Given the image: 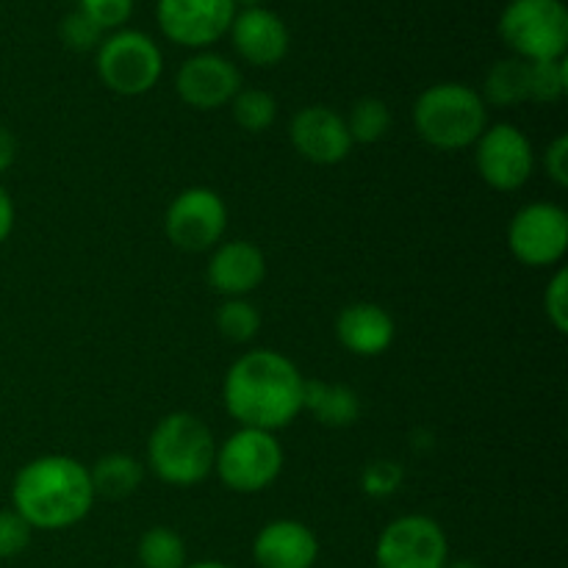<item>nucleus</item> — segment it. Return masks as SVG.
Here are the masks:
<instances>
[{"mask_svg": "<svg viewBox=\"0 0 568 568\" xmlns=\"http://www.w3.org/2000/svg\"><path fill=\"white\" fill-rule=\"evenodd\" d=\"M508 247L521 266H558L568 250V214L544 200L521 205L508 225Z\"/></svg>", "mask_w": 568, "mask_h": 568, "instance_id": "6e6552de", "label": "nucleus"}, {"mask_svg": "<svg viewBox=\"0 0 568 568\" xmlns=\"http://www.w3.org/2000/svg\"><path fill=\"white\" fill-rule=\"evenodd\" d=\"M444 568H480L475 564V560H447V566Z\"/></svg>", "mask_w": 568, "mask_h": 568, "instance_id": "c9c22d12", "label": "nucleus"}, {"mask_svg": "<svg viewBox=\"0 0 568 568\" xmlns=\"http://www.w3.org/2000/svg\"><path fill=\"white\" fill-rule=\"evenodd\" d=\"M61 39L70 50H78V53H87V50H98L100 42H103V31L83 14L81 9L70 11L61 22Z\"/></svg>", "mask_w": 568, "mask_h": 568, "instance_id": "cd10ccee", "label": "nucleus"}, {"mask_svg": "<svg viewBox=\"0 0 568 568\" xmlns=\"http://www.w3.org/2000/svg\"><path fill=\"white\" fill-rule=\"evenodd\" d=\"M178 98L197 111H214L231 105L242 89V72L220 53H194L175 75Z\"/></svg>", "mask_w": 568, "mask_h": 568, "instance_id": "4468645a", "label": "nucleus"}, {"mask_svg": "<svg viewBox=\"0 0 568 568\" xmlns=\"http://www.w3.org/2000/svg\"><path fill=\"white\" fill-rule=\"evenodd\" d=\"M11 231H14V200L0 183V244L11 236Z\"/></svg>", "mask_w": 568, "mask_h": 568, "instance_id": "473e14b6", "label": "nucleus"}, {"mask_svg": "<svg viewBox=\"0 0 568 568\" xmlns=\"http://www.w3.org/2000/svg\"><path fill=\"white\" fill-rule=\"evenodd\" d=\"M233 120L242 131L264 133L277 120V100L266 89H239L231 100Z\"/></svg>", "mask_w": 568, "mask_h": 568, "instance_id": "5701e85b", "label": "nucleus"}, {"mask_svg": "<svg viewBox=\"0 0 568 568\" xmlns=\"http://www.w3.org/2000/svg\"><path fill=\"white\" fill-rule=\"evenodd\" d=\"M214 471L227 491L261 494L283 471V447L275 433L239 427L216 447Z\"/></svg>", "mask_w": 568, "mask_h": 568, "instance_id": "423d86ee", "label": "nucleus"}, {"mask_svg": "<svg viewBox=\"0 0 568 568\" xmlns=\"http://www.w3.org/2000/svg\"><path fill=\"white\" fill-rule=\"evenodd\" d=\"M216 331L233 344H247L258 336L261 314L247 297H227L216 311Z\"/></svg>", "mask_w": 568, "mask_h": 568, "instance_id": "393cba45", "label": "nucleus"}, {"mask_svg": "<svg viewBox=\"0 0 568 568\" xmlns=\"http://www.w3.org/2000/svg\"><path fill=\"white\" fill-rule=\"evenodd\" d=\"M544 314L558 333L568 331V272L560 266L544 292Z\"/></svg>", "mask_w": 568, "mask_h": 568, "instance_id": "7c9ffc66", "label": "nucleus"}, {"mask_svg": "<svg viewBox=\"0 0 568 568\" xmlns=\"http://www.w3.org/2000/svg\"><path fill=\"white\" fill-rule=\"evenodd\" d=\"M258 568H314L320 560V538L297 519H275L258 530L253 541Z\"/></svg>", "mask_w": 568, "mask_h": 568, "instance_id": "f3484780", "label": "nucleus"}, {"mask_svg": "<svg viewBox=\"0 0 568 568\" xmlns=\"http://www.w3.org/2000/svg\"><path fill=\"white\" fill-rule=\"evenodd\" d=\"M227 33H231L236 53L253 67L281 64L288 53V44H292L286 22L264 6L236 11Z\"/></svg>", "mask_w": 568, "mask_h": 568, "instance_id": "2eb2a0df", "label": "nucleus"}, {"mask_svg": "<svg viewBox=\"0 0 568 568\" xmlns=\"http://www.w3.org/2000/svg\"><path fill=\"white\" fill-rule=\"evenodd\" d=\"M305 377L292 358L277 349H250L239 355L222 383V399L239 427L277 433L303 414Z\"/></svg>", "mask_w": 568, "mask_h": 568, "instance_id": "f257e3e1", "label": "nucleus"}, {"mask_svg": "<svg viewBox=\"0 0 568 568\" xmlns=\"http://www.w3.org/2000/svg\"><path fill=\"white\" fill-rule=\"evenodd\" d=\"M303 410H308L320 425L342 430L361 419V397L355 388L342 383L305 381Z\"/></svg>", "mask_w": 568, "mask_h": 568, "instance_id": "6ab92c4d", "label": "nucleus"}, {"mask_svg": "<svg viewBox=\"0 0 568 568\" xmlns=\"http://www.w3.org/2000/svg\"><path fill=\"white\" fill-rule=\"evenodd\" d=\"M483 103L497 105V109H510L527 100V61L503 59L488 70L486 83H483Z\"/></svg>", "mask_w": 568, "mask_h": 568, "instance_id": "412c9836", "label": "nucleus"}, {"mask_svg": "<svg viewBox=\"0 0 568 568\" xmlns=\"http://www.w3.org/2000/svg\"><path fill=\"white\" fill-rule=\"evenodd\" d=\"M78 3L100 31H120L133 14V0H78Z\"/></svg>", "mask_w": 568, "mask_h": 568, "instance_id": "c756f323", "label": "nucleus"}, {"mask_svg": "<svg viewBox=\"0 0 568 568\" xmlns=\"http://www.w3.org/2000/svg\"><path fill=\"white\" fill-rule=\"evenodd\" d=\"M288 139L300 159L320 166L342 164L353 153L347 120L331 105H305L292 116Z\"/></svg>", "mask_w": 568, "mask_h": 568, "instance_id": "ddd939ff", "label": "nucleus"}, {"mask_svg": "<svg viewBox=\"0 0 568 568\" xmlns=\"http://www.w3.org/2000/svg\"><path fill=\"white\" fill-rule=\"evenodd\" d=\"M344 120H347L353 144H375L392 128V111H388V105L381 98H361Z\"/></svg>", "mask_w": 568, "mask_h": 568, "instance_id": "b1692460", "label": "nucleus"}, {"mask_svg": "<svg viewBox=\"0 0 568 568\" xmlns=\"http://www.w3.org/2000/svg\"><path fill=\"white\" fill-rule=\"evenodd\" d=\"M89 477H92L94 497L125 499L131 497L133 491H139V486H142L144 466L139 464L133 455L111 453L103 455V458L89 469Z\"/></svg>", "mask_w": 568, "mask_h": 568, "instance_id": "aec40b11", "label": "nucleus"}, {"mask_svg": "<svg viewBox=\"0 0 568 568\" xmlns=\"http://www.w3.org/2000/svg\"><path fill=\"white\" fill-rule=\"evenodd\" d=\"M227 231V205L214 189L189 186L164 214V233L183 253H209Z\"/></svg>", "mask_w": 568, "mask_h": 568, "instance_id": "9d476101", "label": "nucleus"}, {"mask_svg": "<svg viewBox=\"0 0 568 568\" xmlns=\"http://www.w3.org/2000/svg\"><path fill=\"white\" fill-rule=\"evenodd\" d=\"M14 159H17L14 133H11L6 125H0V175H3L11 164H14Z\"/></svg>", "mask_w": 568, "mask_h": 568, "instance_id": "72a5a7b5", "label": "nucleus"}, {"mask_svg": "<svg viewBox=\"0 0 568 568\" xmlns=\"http://www.w3.org/2000/svg\"><path fill=\"white\" fill-rule=\"evenodd\" d=\"M236 17L233 0H159L155 20L164 37L181 48L205 50L220 42Z\"/></svg>", "mask_w": 568, "mask_h": 568, "instance_id": "f8f14e48", "label": "nucleus"}, {"mask_svg": "<svg viewBox=\"0 0 568 568\" xmlns=\"http://www.w3.org/2000/svg\"><path fill=\"white\" fill-rule=\"evenodd\" d=\"M136 558L142 568H183L189 564L186 541L172 527H150L139 538Z\"/></svg>", "mask_w": 568, "mask_h": 568, "instance_id": "4be33fe9", "label": "nucleus"}, {"mask_svg": "<svg viewBox=\"0 0 568 568\" xmlns=\"http://www.w3.org/2000/svg\"><path fill=\"white\" fill-rule=\"evenodd\" d=\"M236 6H244V9H255V6H261L264 0H233Z\"/></svg>", "mask_w": 568, "mask_h": 568, "instance_id": "e433bc0d", "label": "nucleus"}, {"mask_svg": "<svg viewBox=\"0 0 568 568\" xmlns=\"http://www.w3.org/2000/svg\"><path fill=\"white\" fill-rule=\"evenodd\" d=\"M544 170H547V178L555 183V186L566 189L568 186V136L560 133L549 142V148L544 150Z\"/></svg>", "mask_w": 568, "mask_h": 568, "instance_id": "2f4dec72", "label": "nucleus"}, {"mask_svg": "<svg viewBox=\"0 0 568 568\" xmlns=\"http://www.w3.org/2000/svg\"><path fill=\"white\" fill-rule=\"evenodd\" d=\"M31 536L33 527L14 508L0 510V560H11L26 552Z\"/></svg>", "mask_w": 568, "mask_h": 568, "instance_id": "c85d7f7f", "label": "nucleus"}, {"mask_svg": "<svg viewBox=\"0 0 568 568\" xmlns=\"http://www.w3.org/2000/svg\"><path fill=\"white\" fill-rule=\"evenodd\" d=\"M205 277H209V286L225 300L247 297L264 283L266 258L253 242H244V239L220 242L211 250Z\"/></svg>", "mask_w": 568, "mask_h": 568, "instance_id": "dca6fc26", "label": "nucleus"}, {"mask_svg": "<svg viewBox=\"0 0 568 568\" xmlns=\"http://www.w3.org/2000/svg\"><path fill=\"white\" fill-rule=\"evenodd\" d=\"M397 336L392 314L377 303H349L336 316V338L347 353L358 358H377Z\"/></svg>", "mask_w": 568, "mask_h": 568, "instance_id": "a211bd4d", "label": "nucleus"}, {"mask_svg": "<svg viewBox=\"0 0 568 568\" xmlns=\"http://www.w3.org/2000/svg\"><path fill=\"white\" fill-rule=\"evenodd\" d=\"M183 568H231V566L220 564V560H197V564H186Z\"/></svg>", "mask_w": 568, "mask_h": 568, "instance_id": "f704fd0d", "label": "nucleus"}, {"mask_svg": "<svg viewBox=\"0 0 568 568\" xmlns=\"http://www.w3.org/2000/svg\"><path fill=\"white\" fill-rule=\"evenodd\" d=\"M403 480H405V469L397 464V460L377 458L372 460V464H366V469L361 471V491H364L366 497L386 499L399 491Z\"/></svg>", "mask_w": 568, "mask_h": 568, "instance_id": "bb28decb", "label": "nucleus"}, {"mask_svg": "<svg viewBox=\"0 0 568 568\" xmlns=\"http://www.w3.org/2000/svg\"><path fill=\"white\" fill-rule=\"evenodd\" d=\"M89 469L70 455H42L22 466L11 483V508L33 530H67L89 516L94 505Z\"/></svg>", "mask_w": 568, "mask_h": 568, "instance_id": "f03ea898", "label": "nucleus"}, {"mask_svg": "<svg viewBox=\"0 0 568 568\" xmlns=\"http://www.w3.org/2000/svg\"><path fill=\"white\" fill-rule=\"evenodd\" d=\"M94 67L109 92L139 98L161 81L164 55L148 33L120 28L100 42Z\"/></svg>", "mask_w": 568, "mask_h": 568, "instance_id": "0eeeda50", "label": "nucleus"}, {"mask_svg": "<svg viewBox=\"0 0 568 568\" xmlns=\"http://www.w3.org/2000/svg\"><path fill=\"white\" fill-rule=\"evenodd\" d=\"M475 164L483 181L497 192H516L536 172V150L514 122H497L475 142Z\"/></svg>", "mask_w": 568, "mask_h": 568, "instance_id": "9b49d317", "label": "nucleus"}, {"mask_svg": "<svg viewBox=\"0 0 568 568\" xmlns=\"http://www.w3.org/2000/svg\"><path fill=\"white\" fill-rule=\"evenodd\" d=\"M447 560V532L430 516H399V519L388 521L381 536H377V568H444Z\"/></svg>", "mask_w": 568, "mask_h": 568, "instance_id": "1a4fd4ad", "label": "nucleus"}, {"mask_svg": "<svg viewBox=\"0 0 568 568\" xmlns=\"http://www.w3.org/2000/svg\"><path fill=\"white\" fill-rule=\"evenodd\" d=\"M214 433L200 416L189 410L166 414L148 438V464L166 486H200L214 471Z\"/></svg>", "mask_w": 568, "mask_h": 568, "instance_id": "7ed1b4c3", "label": "nucleus"}, {"mask_svg": "<svg viewBox=\"0 0 568 568\" xmlns=\"http://www.w3.org/2000/svg\"><path fill=\"white\" fill-rule=\"evenodd\" d=\"M499 37L521 61L564 59L568 50L564 0H510L499 14Z\"/></svg>", "mask_w": 568, "mask_h": 568, "instance_id": "39448f33", "label": "nucleus"}, {"mask_svg": "<svg viewBox=\"0 0 568 568\" xmlns=\"http://www.w3.org/2000/svg\"><path fill=\"white\" fill-rule=\"evenodd\" d=\"M568 92V64L564 59L527 61V100L558 103Z\"/></svg>", "mask_w": 568, "mask_h": 568, "instance_id": "a878e982", "label": "nucleus"}, {"mask_svg": "<svg viewBox=\"0 0 568 568\" xmlns=\"http://www.w3.org/2000/svg\"><path fill=\"white\" fill-rule=\"evenodd\" d=\"M414 128L422 142L444 153L475 148L488 128V105L466 83H433L416 98Z\"/></svg>", "mask_w": 568, "mask_h": 568, "instance_id": "20e7f679", "label": "nucleus"}]
</instances>
